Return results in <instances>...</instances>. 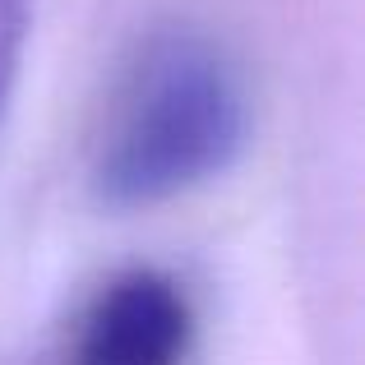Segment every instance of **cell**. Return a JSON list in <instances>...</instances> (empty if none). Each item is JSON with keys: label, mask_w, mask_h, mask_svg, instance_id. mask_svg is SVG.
I'll use <instances>...</instances> for the list:
<instances>
[{"label": "cell", "mask_w": 365, "mask_h": 365, "mask_svg": "<svg viewBox=\"0 0 365 365\" xmlns=\"http://www.w3.org/2000/svg\"><path fill=\"white\" fill-rule=\"evenodd\" d=\"M28 28H33V0H0V116H5L9 93L19 83Z\"/></svg>", "instance_id": "3"}, {"label": "cell", "mask_w": 365, "mask_h": 365, "mask_svg": "<svg viewBox=\"0 0 365 365\" xmlns=\"http://www.w3.org/2000/svg\"><path fill=\"white\" fill-rule=\"evenodd\" d=\"M250 139L232 46L199 24H158L130 46L102 102L88 185L107 208H158L222 176Z\"/></svg>", "instance_id": "1"}, {"label": "cell", "mask_w": 365, "mask_h": 365, "mask_svg": "<svg viewBox=\"0 0 365 365\" xmlns=\"http://www.w3.org/2000/svg\"><path fill=\"white\" fill-rule=\"evenodd\" d=\"M195 310L176 277L125 268L88 296L70 329L65 365H185Z\"/></svg>", "instance_id": "2"}]
</instances>
